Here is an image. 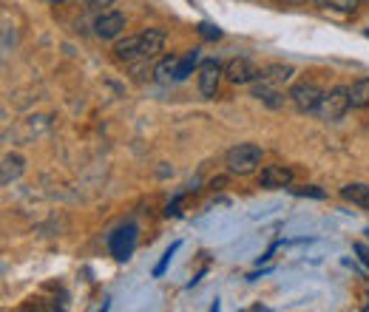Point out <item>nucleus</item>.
<instances>
[{
	"mask_svg": "<svg viewBox=\"0 0 369 312\" xmlns=\"http://www.w3.org/2000/svg\"><path fill=\"white\" fill-rule=\"evenodd\" d=\"M262 162V148L259 145H250V142H241L236 148H230L225 154V165L230 173H239V176H248L259 168Z\"/></svg>",
	"mask_w": 369,
	"mask_h": 312,
	"instance_id": "f257e3e1",
	"label": "nucleus"
},
{
	"mask_svg": "<svg viewBox=\"0 0 369 312\" xmlns=\"http://www.w3.org/2000/svg\"><path fill=\"white\" fill-rule=\"evenodd\" d=\"M349 108H352V103H349V88L336 85V88H330V91H324L321 103L315 105V114H318L321 119H326V122H336V119H341Z\"/></svg>",
	"mask_w": 369,
	"mask_h": 312,
	"instance_id": "f03ea898",
	"label": "nucleus"
},
{
	"mask_svg": "<svg viewBox=\"0 0 369 312\" xmlns=\"http://www.w3.org/2000/svg\"><path fill=\"white\" fill-rule=\"evenodd\" d=\"M108 247H111V255L116 261L131 258V253L137 247V225H134V221H128V225H122L119 230H114L111 239H108Z\"/></svg>",
	"mask_w": 369,
	"mask_h": 312,
	"instance_id": "7ed1b4c3",
	"label": "nucleus"
},
{
	"mask_svg": "<svg viewBox=\"0 0 369 312\" xmlns=\"http://www.w3.org/2000/svg\"><path fill=\"white\" fill-rule=\"evenodd\" d=\"M222 74H225V68H222L219 60H204V63L199 66V91H202L204 100H213V97H216Z\"/></svg>",
	"mask_w": 369,
	"mask_h": 312,
	"instance_id": "20e7f679",
	"label": "nucleus"
},
{
	"mask_svg": "<svg viewBox=\"0 0 369 312\" xmlns=\"http://www.w3.org/2000/svg\"><path fill=\"white\" fill-rule=\"evenodd\" d=\"M321 97H324V91H321L315 82H310V80L296 82V85L290 88V100H293V105H296L299 111H315V105L321 103Z\"/></svg>",
	"mask_w": 369,
	"mask_h": 312,
	"instance_id": "39448f33",
	"label": "nucleus"
},
{
	"mask_svg": "<svg viewBox=\"0 0 369 312\" xmlns=\"http://www.w3.org/2000/svg\"><path fill=\"white\" fill-rule=\"evenodd\" d=\"M225 77L233 85H244V82H256L262 77V68H256L250 60H244V57H236L225 66Z\"/></svg>",
	"mask_w": 369,
	"mask_h": 312,
	"instance_id": "423d86ee",
	"label": "nucleus"
},
{
	"mask_svg": "<svg viewBox=\"0 0 369 312\" xmlns=\"http://www.w3.org/2000/svg\"><path fill=\"white\" fill-rule=\"evenodd\" d=\"M122 29H126V15H122V12H103V15L94 20V31H97V37H103V40L119 37Z\"/></svg>",
	"mask_w": 369,
	"mask_h": 312,
	"instance_id": "0eeeda50",
	"label": "nucleus"
},
{
	"mask_svg": "<svg viewBox=\"0 0 369 312\" xmlns=\"http://www.w3.org/2000/svg\"><path fill=\"white\" fill-rule=\"evenodd\" d=\"M259 182H262V188H290V182H293V170L287 168V165H267L264 170H262V176H259Z\"/></svg>",
	"mask_w": 369,
	"mask_h": 312,
	"instance_id": "6e6552de",
	"label": "nucleus"
},
{
	"mask_svg": "<svg viewBox=\"0 0 369 312\" xmlns=\"http://www.w3.org/2000/svg\"><path fill=\"white\" fill-rule=\"evenodd\" d=\"M162 46H165V31H162V29H148V31L140 34V52H142V57L159 54Z\"/></svg>",
	"mask_w": 369,
	"mask_h": 312,
	"instance_id": "1a4fd4ad",
	"label": "nucleus"
},
{
	"mask_svg": "<svg viewBox=\"0 0 369 312\" xmlns=\"http://www.w3.org/2000/svg\"><path fill=\"white\" fill-rule=\"evenodd\" d=\"M253 97H259L264 105H270V108H281L284 105V97L278 94V88H276V82H267V80H262L256 88H253Z\"/></svg>",
	"mask_w": 369,
	"mask_h": 312,
	"instance_id": "9d476101",
	"label": "nucleus"
},
{
	"mask_svg": "<svg viewBox=\"0 0 369 312\" xmlns=\"http://www.w3.org/2000/svg\"><path fill=\"white\" fill-rule=\"evenodd\" d=\"M23 165H26V159L20 154H6L3 156V173H0V182H3V185L15 182L17 176L23 173Z\"/></svg>",
	"mask_w": 369,
	"mask_h": 312,
	"instance_id": "9b49d317",
	"label": "nucleus"
},
{
	"mask_svg": "<svg viewBox=\"0 0 369 312\" xmlns=\"http://www.w3.org/2000/svg\"><path fill=\"white\" fill-rule=\"evenodd\" d=\"M114 54H116V60H126V63L142 57V52H140V37H126V40H119L116 46H114Z\"/></svg>",
	"mask_w": 369,
	"mask_h": 312,
	"instance_id": "f8f14e48",
	"label": "nucleus"
},
{
	"mask_svg": "<svg viewBox=\"0 0 369 312\" xmlns=\"http://www.w3.org/2000/svg\"><path fill=\"white\" fill-rule=\"evenodd\" d=\"M341 196L352 205H361V207H369V185L363 182H352L347 188H341Z\"/></svg>",
	"mask_w": 369,
	"mask_h": 312,
	"instance_id": "ddd939ff",
	"label": "nucleus"
},
{
	"mask_svg": "<svg viewBox=\"0 0 369 312\" xmlns=\"http://www.w3.org/2000/svg\"><path fill=\"white\" fill-rule=\"evenodd\" d=\"M349 103H352V108H366L369 105V77L352 82V88H349Z\"/></svg>",
	"mask_w": 369,
	"mask_h": 312,
	"instance_id": "4468645a",
	"label": "nucleus"
},
{
	"mask_svg": "<svg viewBox=\"0 0 369 312\" xmlns=\"http://www.w3.org/2000/svg\"><path fill=\"white\" fill-rule=\"evenodd\" d=\"M296 71L290 68V66H267L264 71H262V77L259 80H267V82H276V85H281V82H287Z\"/></svg>",
	"mask_w": 369,
	"mask_h": 312,
	"instance_id": "2eb2a0df",
	"label": "nucleus"
},
{
	"mask_svg": "<svg viewBox=\"0 0 369 312\" xmlns=\"http://www.w3.org/2000/svg\"><path fill=\"white\" fill-rule=\"evenodd\" d=\"M176 66H179V60H176V57H165V60H159V63H156V68H153L156 80H159V82H171V80H176Z\"/></svg>",
	"mask_w": 369,
	"mask_h": 312,
	"instance_id": "dca6fc26",
	"label": "nucleus"
},
{
	"mask_svg": "<svg viewBox=\"0 0 369 312\" xmlns=\"http://www.w3.org/2000/svg\"><path fill=\"white\" fill-rule=\"evenodd\" d=\"M199 66V49H190L182 60H179V66H176V80L182 82V80H188L190 74H193V68Z\"/></svg>",
	"mask_w": 369,
	"mask_h": 312,
	"instance_id": "f3484780",
	"label": "nucleus"
},
{
	"mask_svg": "<svg viewBox=\"0 0 369 312\" xmlns=\"http://www.w3.org/2000/svg\"><path fill=\"white\" fill-rule=\"evenodd\" d=\"M312 3L321 6V9H333V12H344V15H349V12L358 9L361 0H312Z\"/></svg>",
	"mask_w": 369,
	"mask_h": 312,
	"instance_id": "a211bd4d",
	"label": "nucleus"
},
{
	"mask_svg": "<svg viewBox=\"0 0 369 312\" xmlns=\"http://www.w3.org/2000/svg\"><path fill=\"white\" fill-rule=\"evenodd\" d=\"M176 250H179V242H176V244H171V247L165 250V255H162V261L156 264V270H153V276H156V278H159L162 273H165V267L171 264V258H174V253H176Z\"/></svg>",
	"mask_w": 369,
	"mask_h": 312,
	"instance_id": "6ab92c4d",
	"label": "nucleus"
},
{
	"mask_svg": "<svg viewBox=\"0 0 369 312\" xmlns=\"http://www.w3.org/2000/svg\"><path fill=\"white\" fill-rule=\"evenodd\" d=\"M196 29H199V34H202L204 40H219V37H222V29L213 26V23H199Z\"/></svg>",
	"mask_w": 369,
	"mask_h": 312,
	"instance_id": "aec40b11",
	"label": "nucleus"
},
{
	"mask_svg": "<svg viewBox=\"0 0 369 312\" xmlns=\"http://www.w3.org/2000/svg\"><path fill=\"white\" fill-rule=\"evenodd\" d=\"M290 193H296V196H312V199H324L326 193L321 191V188H315V185H304V188H290Z\"/></svg>",
	"mask_w": 369,
	"mask_h": 312,
	"instance_id": "412c9836",
	"label": "nucleus"
},
{
	"mask_svg": "<svg viewBox=\"0 0 369 312\" xmlns=\"http://www.w3.org/2000/svg\"><path fill=\"white\" fill-rule=\"evenodd\" d=\"M355 253H358V258L366 264V270H369V247L366 244H361V242H355V247H352Z\"/></svg>",
	"mask_w": 369,
	"mask_h": 312,
	"instance_id": "4be33fe9",
	"label": "nucleus"
},
{
	"mask_svg": "<svg viewBox=\"0 0 369 312\" xmlns=\"http://www.w3.org/2000/svg\"><path fill=\"white\" fill-rule=\"evenodd\" d=\"M114 0H89V6L91 9H105V6H111Z\"/></svg>",
	"mask_w": 369,
	"mask_h": 312,
	"instance_id": "5701e85b",
	"label": "nucleus"
},
{
	"mask_svg": "<svg viewBox=\"0 0 369 312\" xmlns=\"http://www.w3.org/2000/svg\"><path fill=\"white\" fill-rule=\"evenodd\" d=\"M276 3H281V6H293V3H301V0H276Z\"/></svg>",
	"mask_w": 369,
	"mask_h": 312,
	"instance_id": "b1692460",
	"label": "nucleus"
},
{
	"mask_svg": "<svg viewBox=\"0 0 369 312\" xmlns=\"http://www.w3.org/2000/svg\"><path fill=\"white\" fill-rule=\"evenodd\" d=\"M366 306H369V292H366Z\"/></svg>",
	"mask_w": 369,
	"mask_h": 312,
	"instance_id": "393cba45",
	"label": "nucleus"
},
{
	"mask_svg": "<svg viewBox=\"0 0 369 312\" xmlns=\"http://www.w3.org/2000/svg\"><path fill=\"white\" fill-rule=\"evenodd\" d=\"M52 3H63V0H52Z\"/></svg>",
	"mask_w": 369,
	"mask_h": 312,
	"instance_id": "a878e982",
	"label": "nucleus"
},
{
	"mask_svg": "<svg viewBox=\"0 0 369 312\" xmlns=\"http://www.w3.org/2000/svg\"><path fill=\"white\" fill-rule=\"evenodd\" d=\"M363 233H366V236H369V228H366V230H363Z\"/></svg>",
	"mask_w": 369,
	"mask_h": 312,
	"instance_id": "bb28decb",
	"label": "nucleus"
},
{
	"mask_svg": "<svg viewBox=\"0 0 369 312\" xmlns=\"http://www.w3.org/2000/svg\"><path fill=\"white\" fill-rule=\"evenodd\" d=\"M366 37H369V29H366Z\"/></svg>",
	"mask_w": 369,
	"mask_h": 312,
	"instance_id": "cd10ccee",
	"label": "nucleus"
}]
</instances>
